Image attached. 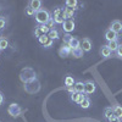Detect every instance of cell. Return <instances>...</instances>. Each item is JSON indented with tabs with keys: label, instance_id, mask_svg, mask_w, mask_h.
Masks as SVG:
<instances>
[{
	"label": "cell",
	"instance_id": "6da1fadb",
	"mask_svg": "<svg viewBox=\"0 0 122 122\" xmlns=\"http://www.w3.org/2000/svg\"><path fill=\"white\" fill-rule=\"evenodd\" d=\"M20 79L22 81V82L26 84V83H29V82H33V81L37 79V75L34 72L33 68L30 67H25L21 70V72H20Z\"/></svg>",
	"mask_w": 122,
	"mask_h": 122
},
{
	"label": "cell",
	"instance_id": "7a4b0ae2",
	"mask_svg": "<svg viewBox=\"0 0 122 122\" xmlns=\"http://www.w3.org/2000/svg\"><path fill=\"white\" fill-rule=\"evenodd\" d=\"M34 17H36V21L38 23H40V25H46V22L51 18V17H50V14L46 11V10H44V9H40L39 11H37Z\"/></svg>",
	"mask_w": 122,
	"mask_h": 122
},
{
	"label": "cell",
	"instance_id": "3957f363",
	"mask_svg": "<svg viewBox=\"0 0 122 122\" xmlns=\"http://www.w3.org/2000/svg\"><path fill=\"white\" fill-rule=\"evenodd\" d=\"M25 90L27 92L28 94H34V93H38L40 90V82L38 79L33 81V82H29V83H26L25 84Z\"/></svg>",
	"mask_w": 122,
	"mask_h": 122
},
{
	"label": "cell",
	"instance_id": "277c9868",
	"mask_svg": "<svg viewBox=\"0 0 122 122\" xmlns=\"http://www.w3.org/2000/svg\"><path fill=\"white\" fill-rule=\"evenodd\" d=\"M53 20H54V22H55V23H57V25H62V23L66 21V18H65V14H64V9H61V7L55 9Z\"/></svg>",
	"mask_w": 122,
	"mask_h": 122
},
{
	"label": "cell",
	"instance_id": "5b68a950",
	"mask_svg": "<svg viewBox=\"0 0 122 122\" xmlns=\"http://www.w3.org/2000/svg\"><path fill=\"white\" fill-rule=\"evenodd\" d=\"M7 112H9L10 116L17 117L22 112V109H21V106H20L18 104L12 103V104H10V105H9V107H7Z\"/></svg>",
	"mask_w": 122,
	"mask_h": 122
},
{
	"label": "cell",
	"instance_id": "8992f818",
	"mask_svg": "<svg viewBox=\"0 0 122 122\" xmlns=\"http://www.w3.org/2000/svg\"><path fill=\"white\" fill-rule=\"evenodd\" d=\"M97 89V86L93 81H86L84 82V93L86 94H93Z\"/></svg>",
	"mask_w": 122,
	"mask_h": 122
},
{
	"label": "cell",
	"instance_id": "52a82bcc",
	"mask_svg": "<svg viewBox=\"0 0 122 122\" xmlns=\"http://www.w3.org/2000/svg\"><path fill=\"white\" fill-rule=\"evenodd\" d=\"M71 51H72V49L68 45L62 44V46H60V49H59V55L61 57H68V56H71Z\"/></svg>",
	"mask_w": 122,
	"mask_h": 122
},
{
	"label": "cell",
	"instance_id": "ba28073f",
	"mask_svg": "<svg viewBox=\"0 0 122 122\" xmlns=\"http://www.w3.org/2000/svg\"><path fill=\"white\" fill-rule=\"evenodd\" d=\"M110 29H112L114 32L118 36L120 33H122V22H121V21H118V20H115V21L111 22Z\"/></svg>",
	"mask_w": 122,
	"mask_h": 122
},
{
	"label": "cell",
	"instance_id": "9c48e42d",
	"mask_svg": "<svg viewBox=\"0 0 122 122\" xmlns=\"http://www.w3.org/2000/svg\"><path fill=\"white\" fill-rule=\"evenodd\" d=\"M62 29L66 33H70L75 29V21L73 20H66V21L62 23Z\"/></svg>",
	"mask_w": 122,
	"mask_h": 122
},
{
	"label": "cell",
	"instance_id": "30bf717a",
	"mask_svg": "<svg viewBox=\"0 0 122 122\" xmlns=\"http://www.w3.org/2000/svg\"><path fill=\"white\" fill-rule=\"evenodd\" d=\"M84 98H86V95H83V94H79V93H72L70 95V99H71V101H73V103H76V104H78V105H81V103L84 100Z\"/></svg>",
	"mask_w": 122,
	"mask_h": 122
},
{
	"label": "cell",
	"instance_id": "8fae6325",
	"mask_svg": "<svg viewBox=\"0 0 122 122\" xmlns=\"http://www.w3.org/2000/svg\"><path fill=\"white\" fill-rule=\"evenodd\" d=\"M81 48L83 51H90L92 50V42L89 38H83L81 40Z\"/></svg>",
	"mask_w": 122,
	"mask_h": 122
},
{
	"label": "cell",
	"instance_id": "7c38bea8",
	"mask_svg": "<svg viewBox=\"0 0 122 122\" xmlns=\"http://www.w3.org/2000/svg\"><path fill=\"white\" fill-rule=\"evenodd\" d=\"M99 53H100V56H101V57L107 59V57L111 56V53H112V51L110 50V48H109L107 45H103V46L100 48V51H99Z\"/></svg>",
	"mask_w": 122,
	"mask_h": 122
},
{
	"label": "cell",
	"instance_id": "4fadbf2b",
	"mask_svg": "<svg viewBox=\"0 0 122 122\" xmlns=\"http://www.w3.org/2000/svg\"><path fill=\"white\" fill-rule=\"evenodd\" d=\"M105 38L107 42H112V40H117V34L114 32L112 29H106V32H105Z\"/></svg>",
	"mask_w": 122,
	"mask_h": 122
},
{
	"label": "cell",
	"instance_id": "5bb4252c",
	"mask_svg": "<svg viewBox=\"0 0 122 122\" xmlns=\"http://www.w3.org/2000/svg\"><path fill=\"white\" fill-rule=\"evenodd\" d=\"M73 89H75L76 93L84 94V83H83V82H81V81H78V82H76V83H75Z\"/></svg>",
	"mask_w": 122,
	"mask_h": 122
},
{
	"label": "cell",
	"instance_id": "9a60e30c",
	"mask_svg": "<svg viewBox=\"0 0 122 122\" xmlns=\"http://www.w3.org/2000/svg\"><path fill=\"white\" fill-rule=\"evenodd\" d=\"M71 49H76V48H79L81 46V42L76 38V37H72L70 39V42H68V44H67Z\"/></svg>",
	"mask_w": 122,
	"mask_h": 122
},
{
	"label": "cell",
	"instance_id": "2e32d148",
	"mask_svg": "<svg viewBox=\"0 0 122 122\" xmlns=\"http://www.w3.org/2000/svg\"><path fill=\"white\" fill-rule=\"evenodd\" d=\"M71 56H73L75 59H81L83 56V50L82 48H76V49H72V51H71Z\"/></svg>",
	"mask_w": 122,
	"mask_h": 122
},
{
	"label": "cell",
	"instance_id": "e0dca14e",
	"mask_svg": "<svg viewBox=\"0 0 122 122\" xmlns=\"http://www.w3.org/2000/svg\"><path fill=\"white\" fill-rule=\"evenodd\" d=\"M29 6L37 12L40 10V7H42V1H40V0H32V1H29Z\"/></svg>",
	"mask_w": 122,
	"mask_h": 122
},
{
	"label": "cell",
	"instance_id": "ac0fdd59",
	"mask_svg": "<svg viewBox=\"0 0 122 122\" xmlns=\"http://www.w3.org/2000/svg\"><path fill=\"white\" fill-rule=\"evenodd\" d=\"M64 14L66 20H72V17L75 16V10L70 7H64Z\"/></svg>",
	"mask_w": 122,
	"mask_h": 122
},
{
	"label": "cell",
	"instance_id": "d6986e66",
	"mask_svg": "<svg viewBox=\"0 0 122 122\" xmlns=\"http://www.w3.org/2000/svg\"><path fill=\"white\" fill-rule=\"evenodd\" d=\"M75 78L72 76H66L65 77V87L68 88V87H73L75 86Z\"/></svg>",
	"mask_w": 122,
	"mask_h": 122
},
{
	"label": "cell",
	"instance_id": "ffe728a7",
	"mask_svg": "<svg viewBox=\"0 0 122 122\" xmlns=\"http://www.w3.org/2000/svg\"><path fill=\"white\" fill-rule=\"evenodd\" d=\"M112 107H114V116L121 118L122 117V106L121 105H115Z\"/></svg>",
	"mask_w": 122,
	"mask_h": 122
},
{
	"label": "cell",
	"instance_id": "44dd1931",
	"mask_svg": "<svg viewBox=\"0 0 122 122\" xmlns=\"http://www.w3.org/2000/svg\"><path fill=\"white\" fill-rule=\"evenodd\" d=\"M49 37V39H51V40H56L59 39V32L56 29H51V30H49V33L46 34Z\"/></svg>",
	"mask_w": 122,
	"mask_h": 122
},
{
	"label": "cell",
	"instance_id": "7402d4cb",
	"mask_svg": "<svg viewBox=\"0 0 122 122\" xmlns=\"http://www.w3.org/2000/svg\"><path fill=\"white\" fill-rule=\"evenodd\" d=\"M104 115H105V118L110 120L111 117L114 116V107H105V110H104Z\"/></svg>",
	"mask_w": 122,
	"mask_h": 122
},
{
	"label": "cell",
	"instance_id": "603a6c76",
	"mask_svg": "<svg viewBox=\"0 0 122 122\" xmlns=\"http://www.w3.org/2000/svg\"><path fill=\"white\" fill-rule=\"evenodd\" d=\"M65 4H66V7L76 10L77 9V5H78V1H77V0H67Z\"/></svg>",
	"mask_w": 122,
	"mask_h": 122
},
{
	"label": "cell",
	"instance_id": "cb8c5ba5",
	"mask_svg": "<svg viewBox=\"0 0 122 122\" xmlns=\"http://www.w3.org/2000/svg\"><path fill=\"white\" fill-rule=\"evenodd\" d=\"M118 42L117 40H112V42H109V44H107V46L110 48V50L111 51H116L117 50V48H118Z\"/></svg>",
	"mask_w": 122,
	"mask_h": 122
},
{
	"label": "cell",
	"instance_id": "d4e9b609",
	"mask_svg": "<svg viewBox=\"0 0 122 122\" xmlns=\"http://www.w3.org/2000/svg\"><path fill=\"white\" fill-rule=\"evenodd\" d=\"M82 109H88L89 106H90V99L88 98V97H86L84 98V100L82 101V103H81V105H79Z\"/></svg>",
	"mask_w": 122,
	"mask_h": 122
},
{
	"label": "cell",
	"instance_id": "484cf974",
	"mask_svg": "<svg viewBox=\"0 0 122 122\" xmlns=\"http://www.w3.org/2000/svg\"><path fill=\"white\" fill-rule=\"evenodd\" d=\"M9 46V40L6 38H0V48L1 50H5Z\"/></svg>",
	"mask_w": 122,
	"mask_h": 122
},
{
	"label": "cell",
	"instance_id": "4316f807",
	"mask_svg": "<svg viewBox=\"0 0 122 122\" xmlns=\"http://www.w3.org/2000/svg\"><path fill=\"white\" fill-rule=\"evenodd\" d=\"M25 12H26V15H27V16H34V15H36V11H34V10H33L32 7H30L29 5L25 9Z\"/></svg>",
	"mask_w": 122,
	"mask_h": 122
},
{
	"label": "cell",
	"instance_id": "83f0119b",
	"mask_svg": "<svg viewBox=\"0 0 122 122\" xmlns=\"http://www.w3.org/2000/svg\"><path fill=\"white\" fill-rule=\"evenodd\" d=\"M42 36H44V33H43V30L40 29L39 27H37V28L34 29V37H37V38L39 39V38L42 37Z\"/></svg>",
	"mask_w": 122,
	"mask_h": 122
},
{
	"label": "cell",
	"instance_id": "f1b7e54d",
	"mask_svg": "<svg viewBox=\"0 0 122 122\" xmlns=\"http://www.w3.org/2000/svg\"><path fill=\"white\" fill-rule=\"evenodd\" d=\"M38 40H39V43L42 44V45H44V44L48 42V40H49V37H48L46 34H44V36H42V37H40Z\"/></svg>",
	"mask_w": 122,
	"mask_h": 122
},
{
	"label": "cell",
	"instance_id": "f546056e",
	"mask_svg": "<svg viewBox=\"0 0 122 122\" xmlns=\"http://www.w3.org/2000/svg\"><path fill=\"white\" fill-rule=\"evenodd\" d=\"M54 25H55V22H54V20H53V17H51V18H50L49 21L46 22V27L51 30V29H55V28H54Z\"/></svg>",
	"mask_w": 122,
	"mask_h": 122
},
{
	"label": "cell",
	"instance_id": "4dcf8cb0",
	"mask_svg": "<svg viewBox=\"0 0 122 122\" xmlns=\"http://www.w3.org/2000/svg\"><path fill=\"white\" fill-rule=\"evenodd\" d=\"M71 38H72V36H71L70 33H66V34L64 36V44H66V45H67V44H68V42H70V39H71Z\"/></svg>",
	"mask_w": 122,
	"mask_h": 122
},
{
	"label": "cell",
	"instance_id": "1f68e13d",
	"mask_svg": "<svg viewBox=\"0 0 122 122\" xmlns=\"http://www.w3.org/2000/svg\"><path fill=\"white\" fill-rule=\"evenodd\" d=\"M39 28L43 30V33H44V34H48V33H49V30H50V29L46 27V25H40V26H39Z\"/></svg>",
	"mask_w": 122,
	"mask_h": 122
},
{
	"label": "cell",
	"instance_id": "d6a6232c",
	"mask_svg": "<svg viewBox=\"0 0 122 122\" xmlns=\"http://www.w3.org/2000/svg\"><path fill=\"white\" fill-rule=\"evenodd\" d=\"M53 44H54V40H51V39H49L48 42H46V43H45V44L43 45V46H44L45 49H49V48H51V46H53Z\"/></svg>",
	"mask_w": 122,
	"mask_h": 122
},
{
	"label": "cell",
	"instance_id": "836d02e7",
	"mask_svg": "<svg viewBox=\"0 0 122 122\" xmlns=\"http://www.w3.org/2000/svg\"><path fill=\"white\" fill-rule=\"evenodd\" d=\"M5 26H6V21H5V18H4V17H0V29L5 28Z\"/></svg>",
	"mask_w": 122,
	"mask_h": 122
},
{
	"label": "cell",
	"instance_id": "e575fe53",
	"mask_svg": "<svg viewBox=\"0 0 122 122\" xmlns=\"http://www.w3.org/2000/svg\"><path fill=\"white\" fill-rule=\"evenodd\" d=\"M116 53H117V56L122 57V44L118 45V48H117V50H116Z\"/></svg>",
	"mask_w": 122,
	"mask_h": 122
},
{
	"label": "cell",
	"instance_id": "d590c367",
	"mask_svg": "<svg viewBox=\"0 0 122 122\" xmlns=\"http://www.w3.org/2000/svg\"><path fill=\"white\" fill-rule=\"evenodd\" d=\"M109 122H121V118H118V117H115V116H112L110 120H109Z\"/></svg>",
	"mask_w": 122,
	"mask_h": 122
},
{
	"label": "cell",
	"instance_id": "8d00e7d4",
	"mask_svg": "<svg viewBox=\"0 0 122 122\" xmlns=\"http://www.w3.org/2000/svg\"><path fill=\"white\" fill-rule=\"evenodd\" d=\"M66 90H67V92H70L71 94L75 93V89H73V87H68V88H66Z\"/></svg>",
	"mask_w": 122,
	"mask_h": 122
},
{
	"label": "cell",
	"instance_id": "74e56055",
	"mask_svg": "<svg viewBox=\"0 0 122 122\" xmlns=\"http://www.w3.org/2000/svg\"><path fill=\"white\" fill-rule=\"evenodd\" d=\"M4 103V95H3V93L0 92V105H1Z\"/></svg>",
	"mask_w": 122,
	"mask_h": 122
},
{
	"label": "cell",
	"instance_id": "f35d334b",
	"mask_svg": "<svg viewBox=\"0 0 122 122\" xmlns=\"http://www.w3.org/2000/svg\"><path fill=\"white\" fill-rule=\"evenodd\" d=\"M0 51H1V48H0Z\"/></svg>",
	"mask_w": 122,
	"mask_h": 122
}]
</instances>
